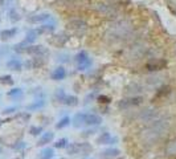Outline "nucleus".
<instances>
[{"mask_svg":"<svg viewBox=\"0 0 176 159\" xmlns=\"http://www.w3.org/2000/svg\"><path fill=\"white\" fill-rule=\"evenodd\" d=\"M102 122V118L97 114H86L77 113L73 118V126L76 127H85V126H98Z\"/></svg>","mask_w":176,"mask_h":159,"instance_id":"f257e3e1","label":"nucleus"},{"mask_svg":"<svg viewBox=\"0 0 176 159\" xmlns=\"http://www.w3.org/2000/svg\"><path fill=\"white\" fill-rule=\"evenodd\" d=\"M74 60H76V62H77L78 70H86V69L91 65V58L89 57L85 50H81L80 53H77Z\"/></svg>","mask_w":176,"mask_h":159,"instance_id":"f03ea898","label":"nucleus"},{"mask_svg":"<svg viewBox=\"0 0 176 159\" xmlns=\"http://www.w3.org/2000/svg\"><path fill=\"white\" fill-rule=\"evenodd\" d=\"M25 53L33 56V57H41L43 58L44 56L49 54V50L46 49L45 47H43V45H28Z\"/></svg>","mask_w":176,"mask_h":159,"instance_id":"7ed1b4c3","label":"nucleus"},{"mask_svg":"<svg viewBox=\"0 0 176 159\" xmlns=\"http://www.w3.org/2000/svg\"><path fill=\"white\" fill-rule=\"evenodd\" d=\"M165 65H167V62H165L164 60H151L150 62H147L146 68L148 69V70H160V69H163Z\"/></svg>","mask_w":176,"mask_h":159,"instance_id":"20e7f679","label":"nucleus"},{"mask_svg":"<svg viewBox=\"0 0 176 159\" xmlns=\"http://www.w3.org/2000/svg\"><path fill=\"white\" fill-rule=\"evenodd\" d=\"M51 19V15L49 13H38V15H33L29 16L27 19L31 24H38V23H43V21H46Z\"/></svg>","mask_w":176,"mask_h":159,"instance_id":"39448f33","label":"nucleus"},{"mask_svg":"<svg viewBox=\"0 0 176 159\" xmlns=\"http://www.w3.org/2000/svg\"><path fill=\"white\" fill-rule=\"evenodd\" d=\"M7 68L11 69V70H15V72H20L23 69V62L16 57H12L7 61Z\"/></svg>","mask_w":176,"mask_h":159,"instance_id":"423d86ee","label":"nucleus"},{"mask_svg":"<svg viewBox=\"0 0 176 159\" xmlns=\"http://www.w3.org/2000/svg\"><path fill=\"white\" fill-rule=\"evenodd\" d=\"M82 148H89L90 150V146L86 145V143H72L70 146H68V153L69 154H78L80 151H82Z\"/></svg>","mask_w":176,"mask_h":159,"instance_id":"0eeeda50","label":"nucleus"},{"mask_svg":"<svg viewBox=\"0 0 176 159\" xmlns=\"http://www.w3.org/2000/svg\"><path fill=\"white\" fill-rule=\"evenodd\" d=\"M65 77H66V70H65L64 66L56 68L53 70V73H52V80H53V81H61Z\"/></svg>","mask_w":176,"mask_h":159,"instance_id":"6e6552de","label":"nucleus"},{"mask_svg":"<svg viewBox=\"0 0 176 159\" xmlns=\"http://www.w3.org/2000/svg\"><path fill=\"white\" fill-rule=\"evenodd\" d=\"M53 138H54V132H52V131L44 132V134L40 137V139L37 140V146H45V145H48V143H51L52 140H53Z\"/></svg>","mask_w":176,"mask_h":159,"instance_id":"1a4fd4ad","label":"nucleus"},{"mask_svg":"<svg viewBox=\"0 0 176 159\" xmlns=\"http://www.w3.org/2000/svg\"><path fill=\"white\" fill-rule=\"evenodd\" d=\"M17 32H19V29H17L16 26L9 28V29H4V31L0 32V39L1 40H9V39H12V37L16 36Z\"/></svg>","mask_w":176,"mask_h":159,"instance_id":"9d476101","label":"nucleus"},{"mask_svg":"<svg viewBox=\"0 0 176 159\" xmlns=\"http://www.w3.org/2000/svg\"><path fill=\"white\" fill-rule=\"evenodd\" d=\"M115 138H113L111 135H110V132H103V134L99 135V138L97 139V143H99V145H110V143L115 142Z\"/></svg>","mask_w":176,"mask_h":159,"instance_id":"9b49d317","label":"nucleus"},{"mask_svg":"<svg viewBox=\"0 0 176 159\" xmlns=\"http://www.w3.org/2000/svg\"><path fill=\"white\" fill-rule=\"evenodd\" d=\"M142 102V98L140 97H136V98H131V100H122L118 106L119 107H127V106H133V105H139Z\"/></svg>","mask_w":176,"mask_h":159,"instance_id":"f8f14e48","label":"nucleus"},{"mask_svg":"<svg viewBox=\"0 0 176 159\" xmlns=\"http://www.w3.org/2000/svg\"><path fill=\"white\" fill-rule=\"evenodd\" d=\"M68 40V37L65 36L64 33H61V34H57V36H53L51 39V42L52 44H54L56 47H61V45H64L65 44V41Z\"/></svg>","mask_w":176,"mask_h":159,"instance_id":"ddd939ff","label":"nucleus"},{"mask_svg":"<svg viewBox=\"0 0 176 159\" xmlns=\"http://www.w3.org/2000/svg\"><path fill=\"white\" fill-rule=\"evenodd\" d=\"M54 29H56L54 24H44V25L38 26L36 31H37L38 34H43V33H52V32H54Z\"/></svg>","mask_w":176,"mask_h":159,"instance_id":"4468645a","label":"nucleus"},{"mask_svg":"<svg viewBox=\"0 0 176 159\" xmlns=\"http://www.w3.org/2000/svg\"><path fill=\"white\" fill-rule=\"evenodd\" d=\"M38 37V33L36 29H29V31L27 32V34H25V42H28V44H33V42L36 41V39Z\"/></svg>","mask_w":176,"mask_h":159,"instance_id":"2eb2a0df","label":"nucleus"},{"mask_svg":"<svg viewBox=\"0 0 176 159\" xmlns=\"http://www.w3.org/2000/svg\"><path fill=\"white\" fill-rule=\"evenodd\" d=\"M54 156V150L52 147H45L43 151H41L38 159H52Z\"/></svg>","mask_w":176,"mask_h":159,"instance_id":"dca6fc26","label":"nucleus"},{"mask_svg":"<svg viewBox=\"0 0 176 159\" xmlns=\"http://www.w3.org/2000/svg\"><path fill=\"white\" fill-rule=\"evenodd\" d=\"M119 154H120V151L118 150V148H109V150H105L103 153H102V156H103V158L111 159V158H115V156H118Z\"/></svg>","mask_w":176,"mask_h":159,"instance_id":"f3484780","label":"nucleus"},{"mask_svg":"<svg viewBox=\"0 0 176 159\" xmlns=\"http://www.w3.org/2000/svg\"><path fill=\"white\" fill-rule=\"evenodd\" d=\"M7 95L11 98H21L23 97V90L20 89V87H14V89H11L8 93H7Z\"/></svg>","mask_w":176,"mask_h":159,"instance_id":"a211bd4d","label":"nucleus"},{"mask_svg":"<svg viewBox=\"0 0 176 159\" xmlns=\"http://www.w3.org/2000/svg\"><path fill=\"white\" fill-rule=\"evenodd\" d=\"M28 42H25V41H21V42H19V44H16L14 47V50L15 52H17V53H25V50H27V48H28Z\"/></svg>","mask_w":176,"mask_h":159,"instance_id":"6ab92c4d","label":"nucleus"},{"mask_svg":"<svg viewBox=\"0 0 176 159\" xmlns=\"http://www.w3.org/2000/svg\"><path fill=\"white\" fill-rule=\"evenodd\" d=\"M44 105H45V101H44V100H37L35 103H32V105L27 106V109H28V110H37V109H41V107H43Z\"/></svg>","mask_w":176,"mask_h":159,"instance_id":"aec40b11","label":"nucleus"},{"mask_svg":"<svg viewBox=\"0 0 176 159\" xmlns=\"http://www.w3.org/2000/svg\"><path fill=\"white\" fill-rule=\"evenodd\" d=\"M64 103L65 105H68V106H76L78 103V98L74 97V95H66Z\"/></svg>","mask_w":176,"mask_h":159,"instance_id":"412c9836","label":"nucleus"},{"mask_svg":"<svg viewBox=\"0 0 176 159\" xmlns=\"http://www.w3.org/2000/svg\"><path fill=\"white\" fill-rule=\"evenodd\" d=\"M69 123H70V118L69 117H64V118H61L58 121V123H56V129H64Z\"/></svg>","mask_w":176,"mask_h":159,"instance_id":"4be33fe9","label":"nucleus"},{"mask_svg":"<svg viewBox=\"0 0 176 159\" xmlns=\"http://www.w3.org/2000/svg\"><path fill=\"white\" fill-rule=\"evenodd\" d=\"M0 82L3 85H14V78L9 74H4V76L0 77Z\"/></svg>","mask_w":176,"mask_h":159,"instance_id":"5701e85b","label":"nucleus"},{"mask_svg":"<svg viewBox=\"0 0 176 159\" xmlns=\"http://www.w3.org/2000/svg\"><path fill=\"white\" fill-rule=\"evenodd\" d=\"M56 98H57V101H58V102H61V103L65 102L66 94H65L64 89H57V92H56Z\"/></svg>","mask_w":176,"mask_h":159,"instance_id":"b1692460","label":"nucleus"},{"mask_svg":"<svg viewBox=\"0 0 176 159\" xmlns=\"http://www.w3.org/2000/svg\"><path fill=\"white\" fill-rule=\"evenodd\" d=\"M20 19H21V17H20V15L17 13L16 9H11V11H9V20H11L12 23H17Z\"/></svg>","mask_w":176,"mask_h":159,"instance_id":"393cba45","label":"nucleus"},{"mask_svg":"<svg viewBox=\"0 0 176 159\" xmlns=\"http://www.w3.org/2000/svg\"><path fill=\"white\" fill-rule=\"evenodd\" d=\"M41 132H43V127H41V126H32L29 129V134L35 135V137H36V135H40Z\"/></svg>","mask_w":176,"mask_h":159,"instance_id":"a878e982","label":"nucleus"},{"mask_svg":"<svg viewBox=\"0 0 176 159\" xmlns=\"http://www.w3.org/2000/svg\"><path fill=\"white\" fill-rule=\"evenodd\" d=\"M68 146V139L66 138H61V139H58L56 143H54V147L57 148H64Z\"/></svg>","mask_w":176,"mask_h":159,"instance_id":"bb28decb","label":"nucleus"},{"mask_svg":"<svg viewBox=\"0 0 176 159\" xmlns=\"http://www.w3.org/2000/svg\"><path fill=\"white\" fill-rule=\"evenodd\" d=\"M25 142H17V145H12V148H14V150H23V148H25Z\"/></svg>","mask_w":176,"mask_h":159,"instance_id":"cd10ccee","label":"nucleus"},{"mask_svg":"<svg viewBox=\"0 0 176 159\" xmlns=\"http://www.w3.org/2000/svg\"><path fill=\"white\" fill-rule=\"evenodd\" d=\"M17 110V106H12V107H7V109H4L3 110V114H11V113H14V111H16Z\"/></svg>","mask_w":176,"mask_h":159,"instance_id":"c85d7f7f","label":"nucleus"},{"mask_svg":"<svg viewBox=\"0 0 176 159\" xmlns=\"http://www.w3.org/2000/svg\"><path fill=\"white\" fill-rule=\"evenodd\" d=\"M98 102H101V103H109L110 102V98L109 97H105V95H101V97H98Z\"/></svg>","mask_w":176,"mask_h":159,"instance_id":"c756f323","label":"nucleus"},{"mask_svg":"<svg viewBox=\"0 0 176 159\" xmlns=\"http://www.w3.org/2000/svg\"><path fill=\"white\" fill-rule=\"evenodd\" d=\"M8 121H9V119H6V121H3V119H0V126H1V125H3L4 122H8Z\"/></svg>","mask_w":176,"mask_h":159,"instance_id":"7c9ffc66","label":"nucleus"},{"mask_svg":"<svg viewBox=\"0 0 176 159\" xmlns=\"http://www.w3.org/2000/svg\"><path fill=\"white\" fill-rule=\"evenodd\" d=\"M1 5H4V0H0V7H1Z\"/></svg>","mask_w":176,"mask_h":159,"instance_id":"2f4dec72","label":"nucleus"},{"mask_svg":"<svg viewBox=\"0 0 176 159\" xmlns=\"http://www.w3.org/2000/svg\"><path fill=\"white\" fill-rule=\"evenodd\" d=\"M1 153H3V148H1V147H0V154H1Z\"/></svg>","mask_w":176,"mask_h":159,"instance_id":"473e14b6","label":"nucleus"},{"mask_svg":"<svg viewBox=\"0 0 176 159\" xmlns=\"http://www.w3.org/2000/svg\"><path fill=\"white\" fill-rule=\"evenodd\" d=\"M15 159H23V156H19V158H15Z\"/></svg>","mask_w":176,"mask_h":159,"instance_id":"72a5a7b5","label":"nucleus"}]
</instances>
